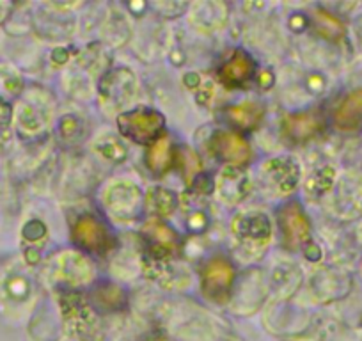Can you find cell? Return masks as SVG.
I'll list each match as a JSON object with an SVG mask.
<instances>
[{
  "mask_svg": "<svg viewBox=\"0 0 362 341\" xmlns=\"http://www.w3.org/2000/svg\"><path fill=\"white\" fill-rule=\"evenodd\" d=\"M233 235L240 250L247 256L263 253L272 238V222L261 210H245L233 219Z\"/></svg>",
  "mask_w": 362,
  "mask_h": 341,
  "instance_id": "1",
  "label": "cell"
},
{
  "mask_svg": "<svg viewBox=\"0 0 362 341\" xmlns=\"http://www.w3.org/2000/svg\"><path fill=\"white\" fill-rule=\"evenodd\" d=\"M71 240L83 254L105 258L116 249V236L102 219L83 214L71 228Z\"/></svg>",
  "mask_w": 362,
  "mask_h": 341,
  "instance_id": "2",
  "label": "cell"
},
{
  "mask_svg": "<svg viewBox=\"0 0 362 341\" xmlns=\"http://www.w3.org/2000/svg\"><path fill=\"white\" fill-rule=\"evenodd\" d=\"M117 128L119 134L134 144H155L158 139H162L165 117L158 110L141 107L121 112L117 116Z\"/></svg>",
  "mask_w": 362,
  "mask_h": 341,
  "instance_id": "3",
  "label": "cell"
},
{
  "mask_svg": "<svg viewBox=\"0 0 362 341\" xmlns=\"http://www.w3.org/2000/svg\"><path fill=\"white\" fill-rule=\"evenodd\" d=\"M103 204L107 212L117 221H132L142 208V190L137 183L124 178H116L105 185L102 192Z\"/></svg>",
  "mask_w": 362,
  "mask_h": 341,
  "instance_id": "4",
  "label": "cell"
},
{
  "mask_svg": "<svg viewBox=\"0 0 362 341\" xmlns=\"http://www.w3.org/2000/svg\"><path fill=\"white\" fill-rule=\"evenodd\" d=\"M235 277L236 272L233 263L224 256H214L201 270V291L208 301L226 304L231 299Z\"/></svg>",
  "mask_w": 362,
  "mask_h": 341,
  "instance_id": "5",
  "label": "cell"
},
{
  "mask_svg": "<svg viewBox=\"0 0 362 341\" xmlns=\"http://www.w3.org/2000/svg\"><path fill=\"white\" fill-rule=\"evenodd\" d=\"M52 281L62 288H78L93 281V267L83 254L75 250H62L50 267Z\"/></svg>",
  "mask_w": 362,
  "mask_h": 341,
  "instance_id": "6",
  "label": "cell"
},
{
  "mask_svg": "<svg viewBox=\"0 0 362 341\" xmlns=\"http://www.w3.org/2000/svg\"><path fill=\"white\" fill-rule=\"evenodd\" d=\"M100 98L109 109L119 110L134 100L137 79L130 68H116L107 73L98 83Z\"/></svg>",
  "mask_w": 362,
  "mask_h": 341,
  "instance_id": "7",
  "label": "cell"
},
{
  "mask_svg": "<svg viewBox=\"0 0 362 341\" xmlns=\"http://www.w3.org/2000/svg\"><path fill=\"white\" fill-rule=\"evenodd\" d=\"M283 245L290 250L300 249L311 238V224L305 215L304 208L297 201H290L277 212Z\"/></svg>",
  "mask_w": 362,
  "mask_h": 341,
  "instance_id": "8",
  "label": "cell"
},
{
  "mask_svg": "<svg viewBox=\"0 0 362 341\" xmlns=\"http://www.w3.org/2000/svg\"><path fill=\"white\" fill-rule=\"evenodd\" d=\"M263 173L270 187L279 194H291L298 187L302 178V167L295 156H274L264 162Z\"/></svg>",
  "mask_w": 362,
  "mask_h": 341,
  "instance_id": "9",
  "label": "cell"
},
{
  "mask_svg": "<svg viewBox=\"0 0 362 341\" xmlns=\"http://www.w3.org/2000/svg\"><path fill=\"white\" fill-rule=\"evenodd\" d=\"M210 151L215 158L233 167L243 166L252 156L249 142L240 134L229 130H218L211 135Z\"/></svg>",
  "mask_w": 362,
  "mask_h": 341,
  "instance_id": "10",
  "label": "cell"
},
{
  "mask_svg": "<svg viewBox=\"0 0 362 341\" xmlns=\"http://www.w3.org/2000/svg\"><path fill=\"white\" fill-rule=\"evenodd\" d=\"M323 125L325 121L318 110L288 114L281 123V135L288 144H305L323 130Z\"/></svg>",
  "mask_w": 362,
  "mask_h": 341,
  "instance_id": "11",
  "label": "cell"
},
{
  "mask_svg": "<svg viewBox=\"0 0 362 341\" xmlns=\"http://www.w3.org/2000/svg\"><path fill=\"white\" fill-rule=\"evenodd\" d=\"M254 75H256V62L252 55L247 54L242 48L233 52L231 57L218 69V80L228 89L245 88L247 83L252 82Z\"/></svg>",
  "mask_w": 362,
  "mask_h": 341,
  "instance_id": "12",
  "label": "cell"
},
{
  "mask_svg": "<svg viewBox=\"0 0 362 341\" xmlns=\"http://www.w3.org/2000/svg\"><path fill=\"white\" fill-rule=\"evenodd\" d=\"M215 187H217L218 197L224 203L236 204L249 196L252 183H250V178L245 170L240 169V167L228 166L218 175Z\"/></svg>",
  "mask_w": 362,
  "mask_h": 341,
  "instance_id": "13",
  "label": "cell"
},
{
  "mask_svg": "<svg viewBox=\"0 0 362 341\" xmlns=\"http://www.w3.org/2000/svg\"><path fill=\"white\" fill-rule=\"evenodd\" d=\"M336 130L355 134L362 128V89L348 93L332 114Z\"/></svg>",
  "mask_w": 362,
  "mask_h": 341,
  "instance_id": "14",
  "label": "cell"
},
{
  "mask_svg": "<svg viewBox=\"0 0 362 341\" xmlns=\"http://www.w3.org/2000/svg\"><path fill=\"white\" fill-rule=\"evenodd\" d=\"M224 121L238 132H252L259 127V123L263 121L264 116V107L261 103L252 102V100H247V102L236 103V105H229L228 109H224Z\"/></svg>",
  "mask_w": 362,
  "mask_h": 341,
  "instance_id": "15",
  "label": "cell"
},
{
  "mask_svg": "<svg viewBox=\"0 0 362 341\" xmlns=\"http://www.w3.org/2000/svg\"><path fill=\"white\" fill-rule=\"evenodd\" d=\"M228 20V6L221 2H199L194 6L192 23L199 27V30H211L221 29Z\"/></svg>",
  "mask_w": 362,
  "mask_h": 341,
  "instance_id": "16",
  "label": "cell"
},
{
  "mask_svg": "<svg viewBox=\"0 0 362 341\" xmlns=\"http://www.w3.org/2000/svg\"><path fill=\"white\" fill-rule=\"evenodd\" d=\"M174 160L173 144H170L169 137H162L149 146L148 153H146V166L151 170V175L162 176L170 169Z\"/></svg>",
  "mask_w": 362,
  "mask_h": 341,
  "instance_id": "17",
  "label": "cell"
},
{
  "mask_svg": "<svg viewBox=\"0 0 362 341\" xmlns=\"http://www.w3.org/2000/svg\"><path fill=\"white\" fill-rule=\"evenodd\" d=\"M300 281L302 274L297 265H293V263H281V265L277 267V269H274V272H272L270 284L281 299H286L297 290Z\"/></svg>",
  "mask_w": 362,
  "mask_h": 341,
  "instance_id": "18",
  "label": "cell"
},
{
  "mask_svg": "<svg viewBox=\"0 0 362 341\" xmlns=\"http://www.w3.org/2000/svg\"><path fill=\"white\" fill-rule=\"evenodd\" d=\"M90 297L95 302V308L103 313L119 311L121 308H124V302H127L124 290L114 283H102L100 287L95 288Z\"/></svg>",
  "mask_w": 362,
  "mask_h": 341,
  "instance_id": "19",
  "label": "cell"
},
{
  "mask_svg": "<svg viewBox=\"0 0 362 341\" xmlns=\"http://www.w3.org/2000/svg\"><path fill=\"white\" fill-rule=\"evenodd\" d=\"M93 149H95L103 160H109V162L114 163L123 162L128 155V149L127 146H124V142L112 134H105L102 135V137L96 139Z\"/></svg>",
  "mask_w": 362,
  "mask_h": 341,
  "instance_id": "20",
  "label": "cell"
},
{
  "mask_svg": "<svg viewBox=\"0 0 362 341\" xmlns=\"http://www.w3.org/2000/svg\"><path fill=\"white\" fill-rule=\"evenodd\" d=\"M149 204H151V210L158 215H170L180 204V197L173 190L156 187L149 192Z\"/></svg>",
  "mask_w": 362,
  "mask_h": 341,
  "instance_id": "21",
  "label": "cell"
},
{
  "mask_svg": "<svg viewBox=\"0 0 362 341\" xmlns=\"http://www.w3.org/2000/svg\"><path fill=\"white\" fill-rule=\"evenodd\" d=\"M174 158L180 160L181 173H183V176L187 178V182H190L192 178H196V176L201 173V169H203L199 156H197L192 149L187 148V146L185 148H181L180 155L174 156Z\"/></svg>",
  "mask_w": 362,
  "mask_h": 341,
  "instance_id": "22",
  "label": "cell"
},
{
  "mask_svg": "<svg viewBox=\"0 0 362 341\" xmlns=\"http://www.w3.org/2000/svg\"><path fill=\"white\" fill-rule=\"evenodd\" d=\"M330 170L332 169H329V167H327V169H318V170H315L311 176H309L308 183H305L308 194H311V196H320V194L325 192V190L329 189L330 183H332V180H334V175L327 176V178H325V175H329Z\"/></svg>",
  "mask_w": 362,
  "mask_h": 341,
  "instance_id": "23",
  "label": "cell"
},
{
  "mask_svg": "<svg viewBox=\"0 0 362 341\" xmlns=\"http://www.w3.org/2000/svg\"><path fill=\"white\" fill-rule=\"evenodd\" d=\"M187 226H189L190 231H194V233L204 231L208 226L206 212H203V210L190 212V214L187 215Z\"/></svg>",
  "mask_w": 362,
  "mask_h": 341,
  "instance_id": "24",
  "label": "cell"
},
{
  "mask_svg": "<svg viewBox=\"0 0 362 341\" xmlns=\"http://www.w3.org/2000/svg\"><path fill=\"white\" fill-rule=\"evenodd\" d=\"M141 341H169V340L163 336H160V334H151V336L144 337V340H141Z\"/></svg>",
  "mask_w": 362,
  "mask_h": 341,
  "instance_id": "25",
  "label": "cell"
}]
</instances>
